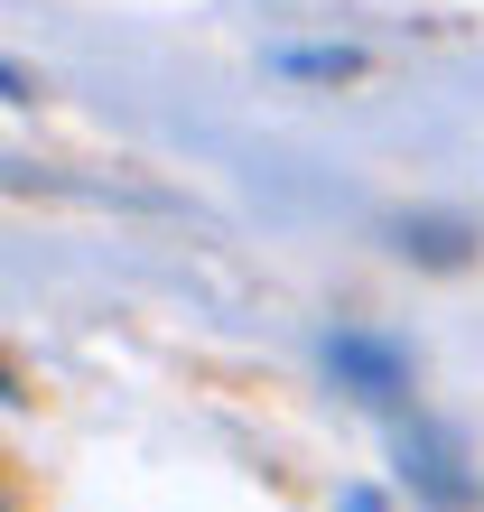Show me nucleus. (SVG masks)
Returning <instances> with one entry per match:
<instances>
[{"label": "nucleus", "mask_w": 484, "mask_h": 512, "mask_svg": "<svg viewBox=\"0 0 484 512\" xmlns=\"http://www.w3.org/2000/svg\"><path fill=\"white\" fill-rule=\"evenodd\" d=\"M280 66H289V75H363V56H354V47H289Z\"/></svg>", "instance_id": "1"}, {"label": "nucleus", "mask_w": 484, "mask_h": 512, "mask_svg": "<svg viewBox=\"0 0 484 512\" xmlns=\"http://www.w3.org/2000/svg\"><path fill=\"white\" fill-rule=\"evenodd\" d=\"M0 512H10V494H0Z\"/></svg>", "instance_id": "2"}]
</instances>
